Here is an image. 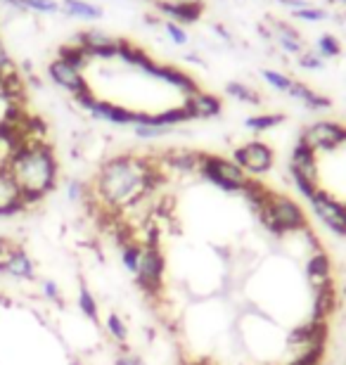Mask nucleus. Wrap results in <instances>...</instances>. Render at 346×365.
<instances>
[{
  "mask_svg": "<svg viewBox=\"0 0 346 365\" xmlns=\"http://www.w3.org/2000/svg\"><path fill=\"white\" fill-rule=\"evenodd\" d=\"M7 171L17 180L21 190V202L36 204L48 192H53L57 182V159L48 143H26L14 152L7 164Z\"/></svg>",
  "mask_w": 346,
  "mask_h": 365,
  "instance_id": "1",
  "label": "nucleus"
},
{
  "mask_svg": "<svg viewBox=\"0 0 346 365\" xmlns=\"http://www.w3.org/2000/svg\"><path fill=\"white\" fill-rule=\"evenodd\" d=\"M140 185V173L136 164L126 157H116L102 164L98 173V192L105 202H126Z\"/></svg>",
  "mask_w": 346,
  "mask_h": 365,
  "instance_id": "2",
  "label": "nucleus"
},
{
  "mask_svg": "<svg viewBox=\"0 0 346 365\" xmlns=\"http://www.w3.org/2000/svg\"><path fill=\"white\" fill-rule=\"evenodd\" d=\"M346 140V130L340 123L332 121H318L313 126H308L301 135V145H306L308 150L318 152V150H332L337 145H342Z\"/></svg>",
  "mask_w": 346,
  "mask_h": 365,
  "instance_id": "3",
  "label": "nucleus"
},
{
  "mask_svg": "<svg viewBox=\"0 0 346 365\" xmlns=\"http://www.w3.org/2000/svg\"><path fill=\"white\" fill-rule=\"evenodd\" d=\"M76 43L83 46L88 53L100 60H112V57H119V46H121V38H114L105 31H98V29H91V31H81L76 36Z\"/></svg>",
  "mask_w": 346,
  "mask_h": 365,
  "instance_id": "4",
  "label": "nucleus"
},
{
  "mask_svg": "<svg viewBox=\"0 0 346 365\" xmlns=\"http://www.w3.org/2000/svg\"><path fill=\"white\" fill-rule=\"evenodd\" d=\"M48 74H50V78H53L57 86H60V88L69 91L73 98H76L78 93L88 91L83 71L76 69V67H71L69 62L60 60V57H55V60L48 64Z\"/></svg>",
  "mask_w": 346,
  "mask_h": 365,
  "instance_id": "5",
  "label": "nucleus"
},
{
  "mask_svg": "<svg viewBox=\"0 0 346 365\" xmlns=\"http://www.w3.org/2000/svg\"><path fill=\"white\" fill-rule=\"evenodd\" d=\"M235 162H238L242 169L261 173L270 169V164H273V150L263 143H247L235 150Z\"/></svg>",
  "mask_w": 346,
  "mask_h": 365,
  "instance_id": "6",
  "label": "nucleus"
},
{
  "mask_svg": "<svg viewBox=\"0 0 346 365\" xmlns=\"http://www.w3.org/2000/svg\"><path fill=\"white\" fill-rule=\"evenodd\" d=\"M26 209V204L21 202V190L17 180L12 178V173L7 169H0V218L17 216Z\"/></svg>",
  "mask_w": 346,
  "mask_h": 365,
  "instance_id": "7",
  "label": "nucleus"
},
{
  "mask_svg": "<svg viewBox=\"0 0 346 365\" xmlns=\"http://www.w3.org/2000/svg\"><path fill=\"white\" fill-rule=\"evenodd\" d=\"M204 169L211 178H216L218 182H223V185H242L247 178H245V169L235 162V159H220V157H207V162H204Z\"/></svg>",
  "mask_w": 346,
  "mask_h": 365,
  "instance_id": "8",
  "label": "nucleus"
},
{
  "mask_svg": "<svg viewBox=\"0 0 346 365\" xmlns=\"http://www.w3.org/2000/svg\"><path fill=\"white\" fill-rule=\"evenodd\" d=\"M311 200H313V207H315V211H318V216L322 218V221H325L335 232L346 235V209L342 207V204L330 200V197L318 192V190L311 195Z\"/></svg>",
  "mask_w": 346,
  "mask_h": 365,
  "instance_id": "9",
  "label": "nucleus"
},
{
  "mask_svg": "<svg viewBox=\"0 0 346 365\" xmlns=\"http://www.w3.org/2000/svg\"><path fill=\"white\" fill-rule=\"evenodd\" d=\"M0 273L10 275L14 280H34L36 268H34V261L29 259V254L17 245L5 259H0Z\"/></svg>",
  "mask_w": 346,
  "mask_h": 365,
  "instance_id": "10",
  "label": "nucleus"
},
{
  "mask_svg": "<svg viewBox=\"0 0 346 365\" xmlns=\"http://www.w3.org/2000/svg\"><path fill=\"white\" fill-rule=\"evenodd\" d=\"M183 107L188 109L193 119H211V116H216L220 112V100L216 98V95L197 91L193 95H188V100Z\"/></svg>",
  "mask_w": 346,
  "mask_h": 365,
  "instance_id": "11",
  "label": "nucleus"
},
{
  "mask_svg": "<svg viewBox=\"0 0 346 365\" xmlns=\"http://www.w3.org/2000/svg\"><path fill=\"white\" fill-rule=\"evenodd\" d=\"M268 24H270L268 34L280 43V48L287 50V53H292V55L304 53V41H301L297 29H292L290 24H285V21H273V19H270Z\"/></svg>",
  "mask_w": 346,
  "mask_h": 365,
  "instance_id": "12",
  "label": "nucleus"
},
{
  "mask_svg": "<svg viewBox=\"0 0 346 365\" xmlns=\"http://www.w3.org/2000/svg\"><path fill=\"white\" fill-rule=\"evenodd\" d=\"M268 216H273L275 221L287 223V225L299 223V218H304V216H301L299 204L294 202L292 197H275V200H270V204H268Z\"/></svg>",
  "mask_w": 346,
  "mask_h": 365,
  "instance_id": "13",
  "label": "nucleus"
},
{
  "mask_svg": "<svg viewBox=\"0 0 346 365\" xmlns=\"http://www.w3.org/2000/svg\"><path fill=\"white\" fill-rule=\"evenodd\" d=\"M159 7V12H164L171 17L173 24H193V21L200 19V14L204 10L202 3L197 5H166V3H154Z\"/></svg>",
  "mask_w": 346,
  "mask_h": 365,
  "instance_id": "14",
  "label": "nucleus"
},
{
  "mask_svg": "<svg viewBox=\"0 0 346 365\" xmlns=\"http://www.w3.org/2000/svg\"><path fill=\"white\" fill-rule=\"evenodd\" d=\"M60 10L73 19H100L102 17L100 7L93 3H86V0H62Z\"/></svg>",
  "mask_w": 346,
  "mask_h": 365,
  "instance_id": "15",
  "label": "nucleus"
},
{
  "mask_svg": "<svg viewBox=\"0 0 346 365\" xmlns=\"http://www.w3.org/2000/svg\"><path fill=\"white\" fill-rule=\"evenodd\" d=\"M57 57H60V60H64V62H69L71 67H76L81 71H83L88 64L93 62V55L88 53L83 46H78L76 41L69 43V46H62L60 48V55H57Z\"/></svg>",
  "mask_w": 346,
  "mask_h": 365,
  "instance_id": "16",
  "label": "nucleus"
},
{
  "mask_svg": "<svg viewBox=\"0 0 346 365\" xmlns=\"http://www.w3.org/2000/svg\"><path fill=\"white\" fill-rule=\"evenodd\" d=\"M290 95H292V98L301 100L306 107H311V109H327V107H330V100L325 98V95H320V93L311 91V88H308V86H304V83H297V81H294V83H292V88H290Z\"/></svg>",
  "mask_w": 346,
  "mask_h": 365,
  "instance_id": "17",
  "label": "nucleus"
},
{
  "mask_svg": "<svg viewBox=\"0 0 346 365\" xmlns=\"http://www.w3.org/2000/svg\"><path fill=\"white\" fill-rule=\"evenodd\" d=\"M225 91H228V95H233V98L240 100V102H249V105H259V102H261L259 93L252 91L245 83H228Z\"/></svg>",
  "mask_w": 346,
  "mask_h": 365,
  "instance_id": "18",
  "label": "nucleus"
},
{
  "mask_svg": "<svg viewBox=\"0 0 346 365\" xmlns=\"http://www.w3.org/2000/svg\"><path fill=\"white\" fill-rule=\"evenodd\" d=\"M285 121V114H256V116H249L247 119V126L254 128V130H268L278 126V123Z\"/></svg>",
  "mask_w": 346,
  "mask_h": 365,
  "instance_id": "19",
  "label": "nucleus"
},
{
  "mask_svg": "<svg viewBox=\"0 0 346 365\" xmlns=\"http://www.w3.org/2000/svg\"><path fill=\"white\" fill-rule=\"evenodd\" d=\"M340 53H342L340 41H337L335 36H330V34H322L318 38V55L320 57H337Z\"/></svg>",
  "mask_w": 346,
  "mask_h": 365,
  "instance_id": "20",
  "label": "nucleus"
},
{
  "mask_svg": "<svg viewBox=\"0 0 346 365\" xmlns=\"http://www.w3.org/2000/svg\"><path fill=\"white\" fill-rule=\"evenodd\" d=\"M263 78L273 86V88H278V91H285V93H290V88H292V78L290 76H285V74H280V71H270V69H266L263 71Z\"/></svg>",
  "mask_w": 346,
  "mask_h": 365,
  "instance_id": "21",
  "label": "nucleus"
},
{
  "mask_svg": "<svg viewBox=\"0 0 346 365\" xmlns=\"http://www.w3.org/2000/svg\"><path fill=\"white\" fill-rule=\"evenodd\" d=\"M292 17L297 19H304V21H322L327 19V12L320 10V7H301V10H292Z\"/></svg>",
  "mask_w": 346,
  "mask_h": 365,
  "instance_id": "22",
  "label": "nucleus"
},
{
  "mask_svg": "<svg viewBox=\"0 0 346 365\" xmlns=\"http://www.w3.org/2000/svg\"><path fill=\"white\" fill-rule=\"evenodd\" d=\"M26 10H34V12H41V14H55L60 12V5L55 0H24Z\"/></svg>",
  "mask_w": 346,
  "mask_h": 365,
  "instance_id": "23",
  "label": "nucleus"
},
{
  "mask_svg": "<svg viewBox=\"0 0 346 365\" xmlns=\"http://www.w3.org/2000/svg\"><path fill=\"white\" fill-rule=\"evenodd\" d=\"M78 306H81V311L86 313L88 318H95L98 316V302L93 299V294L91 292H81V297H78Z\"/></svg>",
  "mask_w": 346,
  "mask_h": 365,
  "instance_id": "24",
  "label": "nucleus"
},
{
  "mask_svg": "<svg viewBox=\"0 0 346 365\" xmlns=\"http://www.w3.org/2000/svg\"><path fill=\"white\" fill-rule=\"evenodd\" d=\"M107 330L112 332L116 339H126V325H123V320L116 316V313H109L107 316Z\"/></svg>",
  "mask_w": 346,
  "mask_h": 365,
  "instance_id": "25",
  "label": "nucleus"
},
{
  "mask_svg": "<svg viewBox=\"0 0 346 365\" xmlns=\"http://www.w3.org/2000/svg\"><path fill=\"white\" fill-rule=\"evenodd\" d=\"M12 71H17V69H14L10 53H7V48L3 46V41H0V76H7V74H12Z\"/></svg>",
  "mask_w": 346,
  "mask_h": 365,
  "instance_id": "26",
  "label": "nucleus"
},
{
  "mask_svg": "<svg viewBox=\"0 0 346 365\" xmlns=\"http://www.w3.org/2000/svg\"><path fill=\"white\" fill-rule=\"evenodd\" d=\"M166 31H168V36H171V41H173V43H178V46H185V43H188V34L183 31V26H180V24H173V21H168V24H166Z\"/></svg>",
  "mask_w": 346,
  "mask_h": 365,
  "instance_id": "27",
  "label": "nucleus"
},
{
  "mask_svg": "<svg viewBox=\"0 0 346 365\" xmlns=\"http://www.w3.org/2000/svg\"><path fill=\"white\" fill-rule=\"evenodd\" d=\"M299 62H301V67H306V69H320L322 67V60H320L318 53H301Z\"/></svg>",
  "mask_w": 346,
  "mask_h": 365,
  "instance_id": "28",
  "label": "nucleus"
},
{
  "mask_svg": "<svg viewBox=\"0 0 346 365\" xmlns=\"http://www.w3.org/2000/svg\"><path fill=\"white\" fill-rule=\"evenodd\" d=\"M43 294H46L50 302H60V287L53 282V280H46L43 282Z\"/></svg>",
  "mask_w": 346,
  "mask_h": 365,
  "instance_id": "29",
  "label": "nucleus"
},
{
  "mask_svg": "<svg viewBox=\"0 0 346 365\" xmlns=\"http://www.w3.org/2000/svg\"><path fill=\"white\" fill-rule=\"evenodd\" d=\"M14 247H17V245H14L12 240H7L5 235H0V259H5L7 254L14 250Z\"/></svg>",
  "mask_w": 346,
  "mask_h": 365,
  "instance_id": "30",
  "label": "nucleus"
},
{
  "mask_svg": "<svg viewBox=\"0 0 346 365\" xmlns=\"http://www.w3.org/2000/svg\"><path fill=\"white\" fill-rule=\"evenodd\" d=\"M0 3L7 5V7H12V10H19V12H24V10H26L24 0H0Z\"/></svg>",
  "mask_w": 346,
  "mask_h": 365,
  "instance_id": "31",
  "label": "nucleus"
},
{
  "mask_svg": "<svg viewBox=\"0 0 346 365\" xmlns=\"http://www.w3.org/2000/svg\"><path fill=\"white\" fill-rule=\"evenodd\" d=\"M81 190H83V185H81L78 180L69 182V197H71V200H78V197H81Z\"/></svg>",
  "mask_w": 346,
  "mask_h": 365,
  "instance_id": "32",
  "label": "nucleus"
},
{
  "mask_svg": "<svg viewBox=\"0 0 346 365\" xmlns=\"http://www.w3.org/2000/svg\"><path fill=\"white\" fill-rule=\"evenodd\" d=\"M154 3H166V5H197L202 0H154Z\"/></svg>",
  "mask_w": 346,
  "mask_h": 365,
  "instance_id": "33",
  "label": "nucleus"
},
{
  "mask_svg": "<svg viewBox=\"0 0 346 365\" xmlns=\"http://www.w3.org/2000/svg\"><path fill=\"white\" fill-rule=\"evenodd\" d=\"M116 365H138V361L131 359V356H123V359H119V363H116Z\"/></svg>",
  "mask_w": 346,
  "mask_h": 365,
  "instance_id": "34",
  "label": "nucleus"
},
{
  "mask_svg": "<svg viewBox=\"0 0 346 365\" xmlns=\"http://www.w3.org/2000/svg\"><path fill=\"white\" fill-rule=\"evenodd\" d=\"M332 3H340V5H344V7H346V0H332Z\"/></svg>",
  "mask_w": 346,
  "mask_h": 365,
  "instance_id": "35",
  "label": "nucleus"
}]
</instances>
